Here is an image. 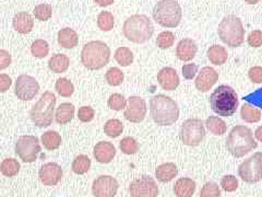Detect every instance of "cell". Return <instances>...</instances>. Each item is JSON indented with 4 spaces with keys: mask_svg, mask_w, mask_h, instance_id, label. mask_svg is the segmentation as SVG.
<instances>
[{
    "mask_svg": "<svg viewBox=\"0 0 262 197\" xmlns=\"http://www.w3.org/2000/svg\"><path fill=\"white\" fill-rule=\"evenodd\" d=\"M150 112L153 121L160 126H170L179 119L178 104L164 94H158L151 98Z\"/></svg>",
    "mask_w": 262,
    "mask_h": 197,
    "instance_id": "obj_1",
    "label": "cell"
},
{
    "mask_svg": "<svg viewBox=\"0 0 262 197\" xmlns=\"http://www.w3.org/2000/svg\"><path fill=\"white\" fill-rule=\"evenodd\" d=\"M228 151L235 158H242L258 147L250 128L237 125L233 127L226 139Z\"/></svg>",
    "mask_w": 262,
    "mask_h": 197,
    "instance_id": "obj_2",
    "label": "cell"
},
{
    "mask_svg": "<svg viewBox=\"0 0 262 197\" xmlns=\"http://www.w3.org/2000/svg\"><path fill=\"white\" fill-rule=\"evenodd\" d=\"M122 33L130 42L142 44L152 37L154 27L149 16L145 14H134L125 21Z\"/></svg>",
    "mask_w": 262,
    "mask_h": 197,
    "instance_id": "obj_3",
    "label": "cell"
},
{
    "mask_svg": "<svg viewBox=\"0 0 262 197\" xmlns=\"http://www.w3.org/2000/svg\"><path fill=\"white\" fill-rule=\"evenodd\" d=\"M238 104V95L232 87L220 86L210 95L211 109L220 116H232L236 113Z\"/></svg>",
    "mask_w": 262,
    "mask_h": 197,
    "instance_id": "obj_4",
    "label": "cell"
},
{
    "mask_svg": "<svg viewBox=\"0 0 262 197\" xmlns=\"http://www.w3.org/2000/svg\"><path fill=\"white\" fill-rule=\"evenodd\" d=\"M111 48L102 41H91L85 44L81 52V62L90 70L104 68L110 63Z\"/></svg>",
    "mask_w": 262,
    "mask_h": 197,
    "instance_id": "obj_5",
    "label": "cell"
},
{
    "mask_svg": "<svg viewBox=\"0 0 262 197\" xmlns=\"http://www.w3.org/2000/svg\"><path fill=\"white\" fill-rule=\"evenodd\" d=\"M57 98L51 91L44 92L30 112L33 124L37 127H48L52 125Z\"/></svg>",
    "mask_w": 262,
    "mask_h": 197,
    "instance_id": "obj_6",
    "label": "cell"
},
{
    "mask_svg": "<svg viewBox=\"0 0 262 197\" xmlns=\"http://www.w3.org/2000/svg\"><path fill=\"white\" fill-rule=\"evenodd\" d=\"M217 33L222 42L229 47H238L244 43L245 29L242 20L236 15H227L219 24Z\"/></svg>",
    "mask_w": 262,
    "mask_h": 197,
    "instance_id": "obj_7",
    "label": "cell"
},
{
    "mask_svg": "<svg viewBox=\"0 0 262 197\" xmlns=\"http://www.w3.org/2000/svg\"><path fill=\"white\" fill-rule=\"evenodd\" d=\"M182 16V8L176 0H161L153 9V19L164 28H176Z\"/></svg>",
    "mask_w": 262,
    "mask_h": 197,
    "instance_id": "obj_8",
    "label": "cell"
},
{
    "mask_svg": "<svg viewBox=\"0 0 262 197\" xmlns=\"http://www.w3.org/2000/svg\"><path fill=\"white\" fill-rule=\"evenodd\" d=\"M180 141L184 145L195 147L200 145L206 137V128L203 122L199 119H189L183 123L179 133Z\"/></svg>",
    "mask_w": 262,
    "mask_h": 197,
    "instance_id": "obj_9",
    "label": "cell"
},
{
    "mask_svg": "<svg viewBox=\"0 0 262 197\" xmlns=\"http://www.w3.org/2000/svg\"><path fill=\"white\" fill-rule=\"evenodd\" d=\"M238 174L246 183H257L262 179V152L253 153L238 168Z\"/></svg>",
    "mask_w": 262,
    "mask_h": 197,
    "instance_id": "obj_10",
    "label": "cell"
},
{
    "mask_svg": "<svg viewBox=\"0 0 262 197\" xmlns=\"http://www.w3.org/2000/svg\"><path fill=\"white\" fill-rule=\"evenodd\" d=\"M15 152L22 161L32 163L37 160L40 152L38 138L35 136H22L15 144Z\"/></svg>",
    "mask_w": 262,
    "mask_h": 197,
    "instance_id": "obj_11",
    "label": "cell"
},
{
    "mask_svg": "<svg viewBox=\"0 0 262 197\" xmlns=\"http://www.w3.org/2000/svg\"><path fill=\"white\" fill-rule=\"evenodd\" d=\"M129 193L131 197H158L159 186L154 179L143 175L131 182Z\"/></svg>",
    "mask_w": 262,
    "mask_h": 197,
    "instance_id": "obj_12",
    "label": "cell"
},
{
    "mask_svg": "<svg viewBox=\"0 0 262 197\" xmlns=\"http://www.w3.org/2000/svg\"><path fill=\"white\" fill-rule=\"evenodd\" d=\"M39 91L37 80L29 75H21L15 81L14 93L22 101H31Z\"/></svg>",
    "mask_w": 262,
    "mask_h": 197,
    "instance_id": "obj_13",
    "label": "cell"
},
{
    "mask_svg": "<svg viewBox=\"0 0 262 197\" xmlns=\"http://www.w3.org/2000/svg\"><path fill=\"white\" fill-rule=\"evenodd\" d=\"M118 181L111 175H101L94 180L92 192L95 197H115L118 192Z\"/></svg>",
    "mask_w": 262,
    "mask_h": 197,
    "instance_id": "obj_14",
    "label": "cell"
},
{
    "mask_svg": "<svg viewBox=\"0 0 262 197\" xmlns=\"http://www.w3.org/2000/svg\"><path fill=\"white\" fill-rule=\"evenodd\" d=\"M147 112L146 102L140 96H130L127 101L124 116L131 123H141Z\"/></svg>",
    "mask_w": 262,
    "mask_h": 197,
    "instance_id": "obj_15",
    "label": "cell"
},
{
    "mask_svg": "<svg viewBox=\"0 0 262 197\" xmlns=\"http://www.w3.org/2000/svg\"><path fill=\"white\" fill-rule=\"evenodd\" d=\"M62 174L61 167L55 162L45 163L38 172L40 182L46 186H55L58 184L62 179Z\"/></svg>",
    "mask_w": 262,
    "mask_h": 197,
    "instance_id": "obj_16",
    "label": "cell"
},
{
    "mask_svg": "<svg viewBox=\"0 0 262 197\" xmlns=\"http://www.w3.org/2000/svg\"><path fill=\"white\" fill-rule=\"evenodd\" d=\"M219 80V72L212 67H203L195 78L194 85L198 91L208 92Z\"/></svg>",
    "mask_w": 262,
    "mask_h": 197,
    "instance_id": "obj_17",
    "label": "cell"
},
{
    "mask_svg": "<svg viewBox=\"0 0 262 197\" xmlns=\"http://www.w3.org/2000/svg\"><path fill=\"white\" fill-rule=\"evenodd\" d=\"M158 81L161 88L165 91H174L180 84V79L176 69L165 67L158 73Z\"/></svg>",
    "mask_w": 262,
    "mask_h": 197,
    "instance_id": "obj_18",
    "label": "cell"
},
{
    "mask_svg": "<svg viewBox=\"0 0 262 197\" xmlns=\"http://www.w3.org/2000/svg\"><path fill=\"white\" fill-rule=\"evenodd\" d=\"M198 52V45L191 38H184L176 47V56L182 62H190Z\"/></svg>",
    "mask_w": 262,
    "mask_h": 197,
    "instance_id": "obj_19",
    "label": "cell"
},
{
    "mask_svg": "<svg viewBox=\"0 0 262 197\" xmlns=\"http://www.w3.org/2000/svg\"><path fill=\"white\" fill-rule=\"evenodd\" d=\"M93 154L97 162L110 163L116 155V148L110 142H100L95 145Z\"/></svg>",
    "mask_w": 262,
    "mask_h": 197,
    "instance_id": "obj_20",
    "label": "cell"
},
{
    "mask_svg": "<svg viewBox=\"0 0 262 197\" xmlns=\"http://www.w3.org/2000/svg\"><path fill=\"white\" fill-rule=\"evenodd\" d=\"M12 26L20 34H28L34 27V20L29 12H19L13 16Z\"/></svg>",
    "mask_w": 262,
    "mask_h": 197,
    "instance_id": "obj_21",
    "label": "cell"
},
{
    "mask_svg": "<svg viewBox=\"0 0 262 197\" xmlns=\"http://www.w3.org/2000/svg\"><path fill=\"white\" fill-rule=\"evenodd\" d=\"M178 174L177 166L173 162L163 163L155 170V176L161 183H168L171 180H174Z\"/></svg>",
    "mask_w": 262,
    "mask_h": 197,
    "instance_id": "obj_22",
    "label": "cell"
},
{
    "mask_svg": "<svg viewBox=\"0 0 262 197\" xmlns=\"http://www.w3.org/2000/svg\"><path fill=\"white\" fill-rule=\"evenodd\" d=\"M195 182L189 178H180L176 181L173 191L177 197H191L195 192Z\"/></svg>",
    "mask_w": 262,
    "mask_h": 197,
    "instance_id": "obj_23",
    "label": "cell"
},
{
    "mask_svg": "<svg viewBox=\"0 0 262 197\" xmlns=\"http://www.w3.org/2000/svg\"><path fill=\"white\" fill-rule=\"evenodd\" d=\"M57 38H58L59 45L67 49L76 47L79 43L78 33L70 28L61 29L58 32V36H57Z\"/></svg>",
    "mask_w": 262,
    "mask_h": 197,
    "instance_id": "obj_24",
    "label": "cell"
},
{
    "mask_svg": "<svg viewBox=\"0 0 262 197\" xmlns=\"http://www.w3.org/2000/svg\"><path fill=\"white\" fill-rule=\"evenodd\" d=\"M73 116H75V105L71 103H61L56 110L55 119L60 125L68 124L72 121Z\"/></svg>",
    "mask_w": 262,
    "mask_h": 197,
    "instance_id": "obj_25",
    "label": "cell"
},
{
    "mask_svg": "<svg viewBox=\"0 0 262 197\" xmlns=\"http://www.w3.org/2000/svg\"><path fill=\"white\" fill-rule=\"evenodd\" d=\"M70 60L67 55L64 54H55L51 57L48 62V67L55 73L66 72L69 68Z\"/></svg>",
    "mask_w": 262,
    "mask_h": 197,
    "instance_id": "obj_26",
    "label": "cell"
},
{
    "mask_svg": "<svg viewBox=\"0 0 262 197\" xmlns=\"http://www.w3.org/2000/svg\"><path fill=\"white\" fill-rule=\"evenodd\" d=\"M208 58L213 65L221 66L227 62L228 54L225 47L221 45H212L208 49Z\"/></svg>",
    "mask_w": 262,
    "mask_h": 197,
    "instance_id": "obj_27",
    "label": "cell"
},
{
    "mask_svg": "<svg viewBox=\"0 0 262 197\" xmlns=\"http://www.w3.org/2000/svg\"><path fill=\"white\" fill-rule=\"evenodd\" d=\"M61 142V136L55 130H48L42 135V144L47 150L58 149Z\"/></svg>",
    "mask_w": 262,
    "mask_h": 197,
    "instance_id": "obj_28",
    "label": "cell"
},
{
    "mask_svg": "<svg viewBox=\"0 0 262 197\" xmlns=\"http://www.w3.org/2000/svg\"><path fill=\"white\" fill-rule=\"evenodd\" d=\"M206 126L213 135L222 136L226 133L227 125L226 123L217 116H210L206 121Z\"/></svg>",
    "mask_w": 262,
    "mask_h": 197,
    "instance_id": "obj_29",
    "label": "cell"
},
{
    "mask_svg": "<svg viewBox=\"0 0 262 197\" xmlns=\"http://www.w3.org/2000/svg\"><path fill=\"white\" fill-rule=\"evenodd\" d=\"M241 116L246 123H258L261 120V111L246 103L241 109Z\"/></svg>",
    "mask_w": 262,
    "mask_h": 197,
    "instance_id": "obj_30",
    "label": "cell"
},
{
    "mask_svg": "<svg viewBox=\"0 0 262 197\" xmlns=\"http://www.w3.org/2000/svg\"><path fill=\"white\" fill-rule=\"evenodd\" d=\"M91 168V159L85 154H79L72 162V171L76 174H85Z\"/></svg>",
    "mask_w": 262,
    "mask_h": 197,
    "instance_id": "obj_31",
    "label": "cell"
},
{
    "mask_svg": "<svg viewBox=\"0 0 262 197\" xmlns=\"http://www.w3.org/2000/svg\"><path fill=\"white\" fill-rule=\"evenodd\" d=\"M115 61H116L122 67H128L134 63V54L128 47H118L115 52Z\"/></svg>",
    "mask_w": 262,
    "mask_h": 197,
    "instance_id": "obj_32",
    "label": "cell"
},
{
    "mask_svg": "<svg viewBox=\"0 0 262 197\" xmlns=\"http://www.w3.org/2000/svg\"><path fill=\"white\" fill-rule=\"evenodd\" d=\"M0 171L5 176L13 178L19 173L20 171V163L15 159H5L2 164H0Z\"/></svg>",
    "mask_w": 262,
    "mask_h": 197,
    "instance_id": "obj_33",
    "label": "cell"
},
{
    "mask_svg": "<svg viewBox=\"0 0 262 197\" xmlns=\"http://www.w3.org/2000/svg\"><path fill=\"white\" fill-rule=\"evenodd\" d=\"M104 131L108 137L116 138L120 136L122 131H124V124L117 119H112L105 123Z\"/></svg>",
    "mask_w": 262,
    "mask_h": 197,
    "instance_id": "obj_34",
    "label": "cell"
},
{
    "mask_svg": "<svg viewBox=\"0 0 262 197\" xmlns=\"http://www.w3.org/2000/svg\"><path fill=\"white\" fill-rule=\"evenodd\" d=\"M56 91L60 96L69 97L75 92V86L67 78H60L56 81Z\"/></svg>",
    "mask_w": 262,
    "mask_h": 197,
    "instance_id": "obj_35",
    "label": "cell"
},
{
    "mask_svg": "<svg viewBox=\"0 0 262 197\" xmlns=\"http://www.w3.org/2000/svg\"><path fill=\"white\" fill-rule=\"evenodd\" d=\"M105 78H106V81H107V84L110 86L118 87L122 84V82H124L125 75H124V72H122L119 68L112 67L107 70V72H106Z\"/></svg>",
    "mask_w": 262,
    "mask_h": 197,
    "instance_id": "obj_36",
    "label": "cell"
},
{
    "mask_svg": "<svg viewBox=\"0 0 262 197\" xmlns=\"http://www.w3.org/2000/svg\"><path fill=\"white\" fill-rule=\"evenodd\" d=\"M115 26L114 15L108 11H102L97 16V27L104 32H108L113 30Z\"/></svg>",
    "mask_w": 262,
    "mask_h": 197,
    "instance_id": "obj_37",
    "label": "cell"
},
{
    "mask_svg": "<svg viewBox=\"0 0 262 197\" xmlns=\"http://www.w3.org/2000/svg\"><path fill=\"white\" fill-rule=\"evenodd\" d=\"M31 52L37 58H44L49 53V45L45 40H36L32 43Z\"/></svg>",
    "mask_w": 262,
    "mask_h": 197,
    "instance_id": "obj_38",
    "label": "cell"
},
{
    "mask_svg": "<svg viewBox=\"0 0 262 197\" xmlns=\"http://www.w3.org/2000/svg\"><path fill=\"white\" fill-rule=\"evenodd\" d=\"M119 148L122 153L135 154L139 150V144L134 137H125L119 142Z\"/></svg>",
    "mask_w": 262,
    "mask_h": 197,
    "instance_id": "obj_39",
    "label": "cell"
},
{
    "mask_svg": "<svg viewBox=\"0 0 262 197\" xmlns=\"http://www.w3.org/2000/svg\"><path fill=\"white\" fill-rule=\"evenodd\" d=\"M33 13H34V16L37 20L47 21L52 18L53 8L51 5H48V4H40L35 7V9H34V11H33Z\"/></svg>",
    "mask_w": 262,
    "mask_h": 197,
    "instance_id": "obj_40",
    "label": "cell"
},
{
    "mask_svg": "<svg viewBox=\"0 0 262 197\" xmlns=\"http://www.w3.org/2000/svg\"><path fill=\"white\" fill-rule=\"evenodd\" d=\"M175 34L170 31H163L160 33L158 38H157V45L162 48V49H166L169 48L170 46H173L175 43Z\"/></svg>",
    "mask_w": 262,
    "mask_h": 197,
    "instance_id": "obj_41",
    "label": "cell"
},
{
    "mask_svg": "<svg viewBox=\"0 0 262 197\" xmlns=\"http://www.w3.org/2000/svg\"><path fill=\"white\" fill-rule=\"evenodd\" d=\"M108 106L114 111H121L126 109L127 100L124 95L119 93H114L108 98Z\"/></svg>",
    "mask_w": 262,
    "mask_h": 197,
    "instance_id": "obj_42",
    "label": "cell"
},
{
    "mask_svg": "<svg viewBox=\"0 0 262 197\" xmlns=\"http://www.w3.org/2000/svg\"><path fill=\"white\" fill-rule=\"evenodd\" d=\"M200 197H221V190L215 182H208L201 188Z\"/></svg>",
    "mask_w": 262,
    "mask_h": 197,
    "instance_id": "obj_43",
    "label": "cell"
},
{
    "mask_svg": "<svg viewBox=\"0 0 262 197\" xmlns=\"http://www.w3.org/2000/svg\"><path fill=\"white\" fill-rule=\"evenodd\" d=\"M221 186L225 192H235L238 188V180L234 175H225L221 180Z\"/></svg>",
    "mask_w": 262,
    "mask_h": 197,
    "instance_id": "obj_44",
    "label": "cell"
},
{
    "mask_svg": "<svg viewBox=\"0 0 262 197\" xmlns=\"http://www.w3.org/2000/svg\"><path fill=\"white\" fill-rule=\"evenodd\" d=\"M94 115H95V111L93 108H91V106H82V108H80L78 111V117L81 122L83 123L92 122L94 120Z\"/></svg>",
    "mask_w": 262,
    "mask_h": 197,
    "instance_id": "obj_45",
    "label": "cell"
},
{
    "mask_svg": "<svg viewBox=\"0 0 262 197\" xmlns=\"http://www.w3.org/2000/svg\"><path fill=\"white\" fill-rule=\"evenodd\" d=\"M247 42L251 47L262 46V31L261 30L251 31L247 37Z\"/></svg>",
    "mask_w": 262,
    "mask_h": 197,
    "instance_id": "obj_46",
    "label": "cell"
},
{
    "mask_svg": "<svg viewBox=\"0 0 262 197\" xmlns=\"http://www.w3.org/2000/svg\"><path fill=\"white\" fill-rule=\"evenodd\" d=\"M183 76L187 80H191L195 77L196 72H198V66L195 64H185L183 66Z\"/></svg>",
    "mask_w": 262,
    "mask_h": 197,
    "instance_id": "obj_47",
    "label": "cell"
},
{
    "mask_svg": "<svg viewBox=\"0 0 262 197\" xmlns=\"http://www.w3.org/2000/svg\"><path fill=\"white\" fill-rule=\"evenodd\" d=\"M248 77L253 82V84H262V67L260 66H255L249 69Z\"/></svg>",
    "mask_w": 262,
    "mask_h": 197,
    "instance_id": "obj_48",
    "label": "cell"
},
{
    "mask_svg": "<svg viewBox=\"0 0 262 197\" xmlns=\"http://www.w3.org/2000/svg\"><path fill=\"white\" fill-rule=\"evenodd\" d=\"M12 62V57L10 53L6 49H0V70L7 69Z\"/></svg>",
    "mask_w": 262,
    "mask_h": 197,
    "instance_id": "obj_49",
    "label": "cell"
},
{
    "mask_svg": "<svg viewBox=\"0 0 262 197\" xmlns=\"http://www.w3.org/2000/svg\"><path fill=\"white\" fill-rule=\"evenodd\" d=\"M12 85V79L7 73H0V92H7Z\"/></svg>",
    "mask_w": 262,
    "mask_h": 197,
    "instance_id": "obj_50",
    "label": "cell"
},
{
    "mask_svg": "<svg viewBox=\"0 0 262 197\" xmlns=\"http://www.w3.org/2000/svg\"><path fill=\"white\" fill-rule=\"evenodd\" d=\"M94 2L101 7H108L114 3V0H94Z\"/></svg>",
    "mask_w": 262,
    "mask_h": 197,
    "instance_id": "obj_51",
    "label": "cell"
},
{
    "mask_svg": "<svg viewBox=\"0 0 262 197\" xmlns=\"http://www.w3.org/2000/svg\"><path fill=\"white\" fill-rule=\"evenodd\" d=\"M255 137L257 138V141L262 143V126H259L256 131H255Z\"/></svg>",
    "mask_w": 262,
    "mask_h": 197,
    "instance_id": "obj_52",
    "label": "cell"
},
{
    "mask_svg": "<svg viewBox=\"0 0 262 197\" xmlns=\"http://www.w3.org/2000/svg\"><path fill=\"white\" fill-rule=\"evenodd\" d=\"M260 2V0H245V3H247L248 5H256Z\"/></svg>",
    "mask_w": 262,
    "mask_h": 197,
    "instance_id": "obj_53",
    "label": "cell"
}]
</instances>
